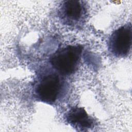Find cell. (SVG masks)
Wrapping results in <instances>:
<instances>
[{
    "instance_id": "6da1fadb",
    "label": "cell",
    "mask_w": 132,
    "mask_h": 132,
    "mask_svg": "<svg viewBox=\"0 0 132 132\" xmlns=\"http://www.w3.org/2000/svg\"><path fill=\"white\" fill-rule=\"evenodd\" d=\"M82 51V46L79 44L69 45L61 47L52 55L50 63L61 75H71L77 69Z\"/></svg>"
},
{
    "instance_id": "7a4b0ae2",
    "label": "cell",
    "mask_w": 132,
    "mask_h": 132,
    "mask_svg": "<svg viewBox=\"0 0 132 132\" xmlns=\"http://www.w3.org/2000/svg\"><path fill=\"white\" fill-rule=\"evenodd\" d=\"M132 42V28L130 23L116 29L108 40V50L117 57H124L129 53Z\"/></svg>"
},
{
    "instance_id": "3957f363",
    "label": "cell",
    "mask_w": 132,
    "mask_h": 132,
    "mask_svg": "<svg viewBox=\"0 0 132 132\" xmlns=\"http://www.w3.org/2000/svg\"><path fill=\"white\" fill-rule=\"evenodd\" d=\"M61 86L60 78L57 74H47L37 83L35 89L36 97L42 102L53 104L58 97Z\"/></svg>"
},
{
    "instance_id": "277c9868",
    "label": "cell",
    "mask_w": 132,
    "mask_h": 132,
    "mask_svg": "<svg viewBox=\"0 0 132 132\" xmlns=\"http://www.w3.org/2000/svg\"><path fill=\"white\" fill-rule=\"evenodd\" d=\"M87 13L85 4L80 1L68 0L62 2L58 15L63 23L69 26L81 25Z\"/></svg>"
},
{
    "instance_id": "5b68a950",
    "label": "cell",
    "mask_w": 132,
    "mask_h": 132,
    "mask_svg": "<svg viewBox=\"0 0 132 132\" xmlns=\"http://www.w3.org/2000/svg\"><path fill=\"white\" fill-rule=\"evenodd\" d=\"M66 121L78 131H85L94 127L95 120L82 107H73L65 114Z\"/></svg>"
}]
</instances>
